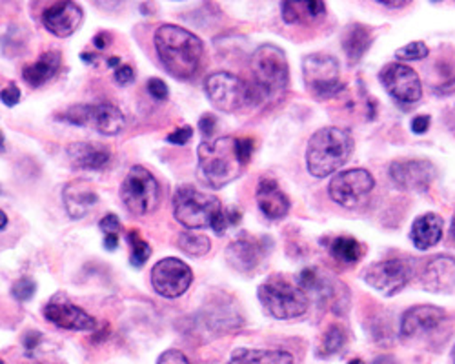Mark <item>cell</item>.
I'll return each instance as SVG.
<instances>
[{"label":"cell","instance_id":"41","mask_svg":"<svg viewBox=\"0 0 455 364\" xmlns=\"http://www.w3.org/2000/svg\"><path fill=\"white\" fill-rule=\"evenodd\" d=\"M133 79H135V71H133L132 66H121V67H117V71H116V81H117L121 86H126V84L133 83Z\"/></svg>","mask_w":455,"mask_h":364},{"label":"cell","instance_id":"52","mask_svg":"<svg viewBox=\"0 0 455 364\" xmlns=\"http://www.w3.org/2000/svg\"><path fill=\"white\" fill-rule=\"evenodd\" d=\"M6 150V140H4V135L3 131H0V154H3Z\"/></svg>","mask_w":455,"mask_h":364},{"label":"cell","instance_id":"30","mask_svg":"<svg viewBox=\"0 0 455 364\" xmlns=\"http://www.w3.org/2000/svg\"><path fill=\"white\" fill-rule=\"evenodd\" d=\"M333 259L343 265H355L363 259L364 246L354 237H335L330 244Z\"/></svg>","mask_w":455,"mask_h":364},{"label":"cell","instance_id":"49","mask_svg":"<svg viewBox=\"0 0 455 364\" xmlns=\"http://www.w3.org/2000/svg\"><path fill=\"white\" fill-rule=\"evenodd\" d=\"M451 91H455V81H451V83L441 86V90H437V93H441V95H448Z\"/></svg>","mask_w":455,"mask_h":364},{"label":"cell","instance_id":"43","mask_svg":"<svg viewBox=\"0 0 455 364\" xmlns=\"http://www.w3.org/2000/svg\"><path fill=\"white\" fill-rule=\"evenodd\" d=\"M215 126H217V119L212 115V114H206L201 117L199 121V130L204 133V135H212L215 131Z\"/></svg>","mask_w":455,"mask_h":364},{"label":"cell","instance_id":"31","mask_svg":"<svg viewBox=\"0 0 455 364\" xmlns=\"http://www.w3.org/2000/svg\"><path fill=\"white\" fill-rule=\"evenodd\" d=\"M177 244L179 249L189 255V257H203V255H206L212 249V241L201 233H180Z\"/></svg>","mask_w":455,"mask_h":364},{"label":"cell","instance_id":"47","mask_svg":"<svg viewBox=\"0 0 455 364\" xmlns=\"http://www.w3.org/2000/svg\"><path fill=\"white\" fill-rule=\"evenodd\" d=\"M117 246H119V235H113V233L104 235V248H106V249L113 251Z\"/></svg>","mask_w":455,"mask_h":364},{"label":"cell","instance_id":"42","mask_svg":"<svg viewBox=\"0 0 455 364\" xmlns=\"http://www.w3.org/2000/svg\"><path fill=\"white\" fill-rule=\"evenodd\" d=\"M253 154V140L251 138H239V155L244 164L250 162Z\"/></svg>","mask_w":455,"mask_h":364},{"label":"cell","instance_id":"58","mask_svg":"<svg viewBox=\"0 0 455 364\" xmlns=\"http://www.w3.org/2000/svg\"><path fill=\"white\" fill-rule=\"evenodd\" d=\"M0 364H4V360H3V359H0Z\"/></svg>","mask_w":455,"mask_h":364},{"label":"cell","instance_id":"22","mask_svg":"<svg viewBox=\"0 0 455 364\" xmlns=\"http://www.w3.org/2000/svg\"><path fill=\"white\" fill-rule=\"evenodd\" d=\"M421 281L432 294H448L455 288V259L450 255H437L425 266Z\"/></svg>","mask_w":455,"mask_h":364},{"label":"cell","instance_id":"28","mask_svg":"<svg viewBox=\"0 0 455 364\" xmlns=\"http://www.w3.org/2000/svg\"><path fill=\"white\" fill-rule=\"evenodd\" d=\"M232 364H293V355L283 350L237 348L232 353Z\"/></svg>","mask_w":455,"mask_h":364},{"label":"cell","instance_id":"10","mask_svg":"<svg viewBox=\"0 0 455 364\" xmlns=\"http://www.w3.org/2000/svg\"><path fill=\"white\" fill-rule=\"evenodd\" d=\"M375 188V178L370 171L363 168L339 171L333 175L328 185V194L333 202L347 210L359 208L368 201Z\"/></svg>","mask_w":455,"mask_h":364},{"label":"cell","instance_id":"50","mask_svg":"<svg viewBox=\"0 0 455 364\" xmlns=\"http://www.w3.org/2000/svg\"><path fill=\"white\" fill-rule=\"evenodd\" d=\"M8 226V215L0 210V230H4Z\"/></svg>","mask_w":455,"mask_h":364},{"label":"cell","instance_id":"39","mask_svg":"<svg viewBox=\"0 0 455 364\" xmlns=\"http://www.w3.org/2000/svg\"><path fill=\"white\" fill-rule=\"evenodd\" d=\"M192 137H194V130L189 128V126H184V128H179V130L172 131V133L166 137V140L172 142V144H177V146H184Z\"/></svg>","mask_w":455,"mask_h":364},{"label":"cell","instance_id":"16","mask_svg":"<svg viewBox=\"0 0 455 364\" xmlns=\"http://www.w3.org/2000/svg\"><path fill=\"white\" fill-rule=\"evenodd\" d=\"M435 175V166L425 159L395 161L390 166V178L394 185L406 192H427Z\"/></svg>","mask_w":455,"mask_h":364},{"label":"cell","instance_id":"57","mask_svg":"<svg viewBox=\"0 0 455 364\" xmlns=\"http://www.w3.org/2000/svg\"><path fill=\"white\" fill-rule=\"evenodd\" d=\"M451 359H453V364H455V346H453V352H451Z\"/></svg>","mask_w":455,"mask_h":364},{"label":"cell","instance_id":"32","mask_svg":"<svg viewBox=\"0 0 455 364\" xmlns=\"http://www.w3.org/2000/svg\"><path fill=\"white\" fill-rule=\"evenodd\" d=\"M347 346V332L343 326L339 324H333L330 326L324 337H323V343H321V348H319V355L321 357H330V355H335L339 353L340 350H343Z\"/></svg>","mask_w":455,"mask_h":364},{"label":"cell","instance_id":"34","mask_svg":"<svg viewBox=\"0 0 455 364\" xmlns=\"http://www.w3.org/2000/svg\"><path fill=\"white\" fill-rule=\"evenodd\" d=\"M428 53H430V50L423 41H415V43H410L404 48L397 50L395 55L403 60H423L428 57Z\"/></svg>","mask_w":455,"mask_h":364},{"label":"cell","instance_id":"3","mask_svg":"<svg viewBox=\"0 0 455 364\" xmlns=\"http://www.w3.org/2000/svg\"><path fill=\"white\" fill-rule=\"evenodd\" d=\"M251 95L255 102H279L290 84L286 53L274 44L259 46L251 55Z\"/></svg>","mask_w":455,"mask_h":364},{"label":"cell","instance_id":"21","mask_svg":"<svg viewBox=\"0 0 455 364\" xmlns=\"http://www.w3.org/2000/svg\"><path fill=\"white\" fill-rule=\"evenodd\" d=\"M62 201L68 215L71 218H83L86 217L92 208L99 202L95 188L84 178L71 180L62 190Z\"/></svg>","mask_w":455,"mask_h":364},{"label":"cell","instance_id":"12","mask_svg":"<svg viewBox=\"0 0 455 364\" xmlns=\"http://www.w3.org/2000/svg\"><path fill=\"white\" fill-rule=\"evenodd\" d=\"M297 286L305 291L308 299H314L321 305H330L331 310L339 315L347 313L348 288L340 281H333L317 270H305L300 272Z\"/></svg>","mask_w":455,"mask_h":364},{"label":"cell","instance_id":"11","mask_svg":"<svg viewBox=\"0 0 455 364\" xmlns=\"http://www.w3.org/2000/svg\"><path fill=\"white\" fill-rule=\"evenodd\" d=\"M302 79L307 88L319 99H330L343 88L340 67L335 57L324 53H312L302 60Z\"/></svg>","mask_w":455,"mask_h":364},{"label":"cell","instance_id":"40","mask_svg":"<svg viewBox=\"0 0 455 364\" xmlns=\"http://www.w3.org/2000/svg\"><path fill=\"white\" fill-rule=\"evenodd\" d=\"M0 100H3L8 107H13L20 100V90L15 84L4 88L3 91H0Z\"/></svg>","mask_w":455,"mask_h":364},{"label":"cell","instance_id":"1","mask_svg":"<svg viewBox=\"0 0 455 364\" xmlns=\"http://www.w3.org/2000/svg\"><path fill=\"white\" fill-rule=\"evenodd\" d=\"M156 50L170 75L180 81L192 79L204 53L203 41L192 31L175 24H164L156 31Z\"/></svg>","mask_w":455,"mask_h":364},{"label":"cell","instance_id":"46","mask_svg":"<svg viewBox=\"0 0 455 364\" xmlns=\"http://www.w3.org/2000/svg\"><path fill=\"white\" fill-rule=\"evenodd\" d=\"M109 41H111V35L106 33V31H102V33H99V35L95 36L93 44H95L99 50H104V48L109 46Z\"/></svg>","mask_w":455,"mask_h":364},{"label":"cell","instance_id":"27","mask_svg":"<svg viewBox=\"0 0 455 364\" xmlns=\"http://www.w3.org/2000/svg\"><path fill=\"white\" fill-rule=\"evenodd\" d=\"M371 31L370 28L363 26V24H352L348 26V29L345 31V36H343V48H345V53L347 57L350 59V62H359L364 53L370 50L371 46Z\"/></svg>","mask_w":455,"mask_h":364},{"label":"cell","instance_id":"53","mask_svg":"<svg viewBox=\"0 0 455 364\" xmlns=\"http://www.w3.org/2000/svg\"><path fill=\"white\" fill-rule=\"evenodd\" d=\"M119 64H121V59H119V57H111V59L108 60V66H111V67H113V66H119Z\"/></svg>","mask_w":455,"mask_h":364},{"label":"cell","instance_id":"36","mask_svg":"<svg viewBox=\"0 0 455 364\" xmlns=\"http://www.w3.org/2000/svg\"><path fill=\"white\" fill-rule=\"evenodd\" d=\"M99 228L102 230V233L104 235H109V233H113V235H119V232H121V221H119V217L117 215H113V213H109V215H106L102 221H100V225H99Z\"/></svg>","mask_w":455,"mask_h":364},{"label":"cell","instance_id":"2","mask_svg":"<svg viewBox=\"0 0 455 364\" xmlns=\"http://www.w3.org/2000/svg\"><path fill=\"white\" fill-rule=\"evenodd\" d=\"M197 178L212 190H220L234 182L246 166L239 155V138L219 137L204 140L197 150Z\"/></svg>","mask_w":455,"mask_h":364},{"label":"cell","instance_id":"20","mask_svg":"<svg viewBox=\"0 0 455 364\" xmlns=\"http://www.w3.org/2000/svg\"><path fill=\"white\" fill-rule=\"evenodd\" d=\"M44 317L69 332H92L95 330V319L86 313L83 308L69 303H50L44 306Z\"/></svg>","mask_w":455,"mask_h":364},{"label":"cell","instance_id":"45","mask_svg":"<svg viewBox=\"0 0 455 364\" xmlns=\"http://www.w3.org/2000/svg\"><path fill=\"white\" fill-rule=\"evenodd\" d=\"M41 339H43L41 332H28V334L24 336V346H26V350L31 353V350H35L36 346H39Z\"/></svg>","mask_w":455,"mask_h":364},{"label":"cell","instance_id":"51","mask_svg":"<svg viewBox=\"0 0 455 364\" xmlns=\"http://www.w3.org/2000/svg\"><path fill=\"white\" fill-rule=\"evenodd\" d=\"M81 59H83L86 64H95V62H97V57H95V55H90V53H83Z\"/></svg>","mask_w":455,"mask_h":364},{"label":"cell","instance_id":"55","mask_svg":"<svg viewBox=\"0 0 455 364\" xmlns=\"http://www.w3.org/2000/svg\"><path fill=\"white\" fill-rule=\"evenodd\" d=\"M348 364H364V360H361V359H354V360H350Z\"/></svg>","mask_w":455,"mask_h":364},{"label":"cell","instance_id":"23","mask_svg":"<svg viewBox=\"0 0 455 364\" xmlns=\"http://www.w3.org/2000/svg\"><path fill=\"white\" fill-rule=\"evenodd\" d=\"M255 197L260 211L272 221L286 217L290 211V199L274 178H260Z\"/></svg>","mask_w":455,"mask_h":364},{"label":"cell","instance_id":"9","mask_svg":"<svg viewBox=\"0 0 455 364\" xmlns=\"http://www.w3.org/2000/svg\"><path fill=\"white\" fill-rule=\"evenodd\" d=\"M210 102L224 114H235L253 100L251 86L228 71H217L204 81Z\"/></svg>","mask_w":455,"mask_h":364},{"label":"cell","instance_id":"56","mask_svg":"<svg viewBox=\"0 0 455 364\" xmlns=\"http://www.w3.org/2000/svg\"><path fill=\"white\" fill-rule=\"evenodd\" d=\"M451 232H453V235H455V215H453V218H451Z\"/></svg>","mask_w":455,"mask_h":364},{"label":"cell","instance_id":"38","mask_svg":"<svg viewBox=\"0 0 455 364\" xmlns=\"http://www.w3.org/2000/svg\"><path fill=\"white\" fill-rule=\"evenodd\" d=\"M157 364H192V362L188 360V357L180 350H166L159 357Z\"/></svg>","mask_w":455,"mask_h":364},{"label":"cell","instance_id":"6","mask_svg":"<svg viewBox=\"0 0 455 364\" xmlns=\"http://www.w3.org/2000/svg\"><path fill=\"white\" fill-rule=\"evenodd\" d=\"M217 197L192 186H180L173 197V215L188 230L212 228L215 217L222 211Z\"/></svg>","mask_w":455,"mask_h":364},{"label":"cell","instance_id":"37","mask_svg":"<svg viewBox=\"0 0 455 364\" xmlns=\"http://www.w3.org/2000/svg\"><path fill=\"white\" fill-rule=\"evenodd\" d=\"M148 93L156 100H166L168 99V86L161 79H149L148 81Z\"/></svg>","mask_w":455,"mask_h":364},{"label":"cell","instance_id":"33","mask_svg":"<svg viewBox=\"0 0 455 364\" xmlns=\"http://www.w3.org/2000/svg\"><path fill=\"white\" fill-rule=\"evenodd\" d=\"M128 241H130V246H132V265L135 268H142L144 263L149 259L151 246L140 237L139 232H130Z\"/></svg>","mask_w":455,"mask_h":364},{"label":"cell","instance_id":"18","mask_svg":"<svg viewBox=\"0 0 455 364\" xmlns=\"http://www.w3.org/2000/svg\"><path fill=\"white\" fill-rule=\"evenodd\" d=\"M264 255H267V239H239L226 248V263L241 273L253 272Z\"/></svg>","mask_w":455,"mask_h":364},{"label":"cell","instance_id":"25","mask_svg":"<svg viewBox=\"0 0 455 364\" xmlns=\"http://www.w3.org/2000/svg\"><path fill=\"white\" fill-rule=\"evenodd\" d=\"M410 237L417 249H428L435 246L443 237V218L437 213H425L417 217L411 225Z\"/></svg>","mask_w":455,"mask_h":364},{"label":"cell","instance_id":"19","mask_svg":"<svg viewBox=\"0 0 455 364\" xmlns=\"http://www.w3.org/2000/svg\"><path fill=\"white\" fill-rule=\"evenodd\" d=\"M81 22H83V8L79 4L69 3V0L50 6L43 15L44 28L52 35L59 36V39H66V36L73 35L79 29Z\"/></svg>","mask_w":455,"mask_h":364},{"label":"cell","instance_id":"5","mask_svg":"<svg viewBox=\"0 0 455 364\" xmlns=\"http://www.w3.org/2000/svg\"><path fill=\"white\" fill-rule=\"evenodd\" d=\"M259 301L275 319H297L308 312L310 299L297 284L281 275L270 277L259 286Z\"/></svg>","mask_w":455,"mask_h":364},{"label":"cell","instance_id":"48","mask_svg":"<svg viewBox=\"0 0 455 364\" xmlns=\"http://www.w3.org/2000/svg\"><path fill=\"white\" fill-rule=\"evenodd\" d=\"M377 4L387 6V8H394V10H399V8L408 6V3H387V0H377Z\"/></svg>","mask_w":455,"mask_h":364},{"label":"cell","instance_id":"24","mask_svg":"<svg viewBox=\"0 0 455 364\" xmlns=\"http://www.w3.org/2000/svg\"><path fill=\"white\" fill-rule=\"evenodd\" d=\"M66 155L73 168L79 170H102L109 162V150L100 144L73 142L68 146Z\"/></svg>","mask_w":455,"mask_h":364},{"label":"cell","instance_id":"8","mask_svg":"<svg viewBox=\"0 0 455 364\" xmlns=\"http://www.w3.org/2000/svg\"><path fill=\"white\" fill-rule=\"evenodd\" d=\"M60 119L68 124L92 128L109 137L121 133L126 124V119L121 109L116 104H109V102L71 106L60 115Z\"/></svg>","mask_w":455,"mask_h":364},{"label":"cell","instance_id":"13","mask_svg":"<svg viewBox=\"0 0 455 364\" xmlns=\"http://www.w3.org/2000/svg\"><path fill=\"white\" fill-rule=\"evenodd\" d=\"M379 81L383 83L388 95L401 106H413L423 97L421 79L417 71L401 62L387 64L381 73H379Z\"/></svg>","mask_w":455,"mask_h":364},{"label":"cell","instance_id":"17","mask_svg":"<svg viewBox=\"0 0 455 364\" xmlns=\"http://www.w3.org/2000/svg\"><path fill=\"white\" fill-rule=\"evenodd\" d=\"M446 320V312L434 305H419L404 312L401 319V337L410 341L423 337Z\"/></svg>","mask_w":455,"mask_h":364},{"label":"cell","instance_id":"15","mask_svg":"<svg viewBox=\"0 0 455 364\" xmlns=\"http://www.w3.org/2000/svg\"><path fill=\"white\" fill-rule=\"evenodd\" d=\"M194 282V272L177 257L161 259L151 268V286L166 299L180 297Z\"/></svg>","mask_w":455,"mask_h":364},{"label":"cell","instance_id":"26","mask_svg":"<svg viewBox=\"0 0 455 364\" xmlns=\"http://www.w3.org/2000/svg\"><path fill=\"white\" fill-rule=\"evenodd\" d=\"M60 53L59 51H48V53H43L39 57V60L26 66L22 69V77L24 81L33 86V88H39L43 84H46L55 73L59 71L60 67Z\"/></svg>","mask_w":455,"mask_h":364},{"label":"cell","instance_id":"54","mask_svg":"<svg viewBox=\"0 0 455 364\" xmlns=\"http://www.w3.org/2000/svg\"><path fill=\"white\" fill-rule=\"evenodd\" d=\"M373 364H394V362H392V359H388V357H383V359H377Z\"/></svg>","mask_w":455,"mask_h":364},{"label":"cell","instance_id":"44","mask_svg":"<svg viewBox=\"0 0 455 364\" xmlns=\"http://www.w3.org/2000/svg\"><path fill=\"white\" fill-rule=\"evenodd\" d=\"M428 128H430V117H428V115H419V117H415V119L411 121V130H413V133H417V135L425 133Z\"/></svg>","mask_w":455,"mask_h":364},{"label":"cell","instance_id":"4","mask_svg":"<svg viewBox=\"0 0 455 364\" xmlns=\"http://www.w3.org/2000/svg\"><path fill=\"white\" fill-rule=\"evenodd\" d=\"M354 152V137L348 130L328 126L312 135L307 148L310 175L324 178L343 168Z\"/></svg>","mask_w":455,"mask_h":364},{"label":"cell","instance_id":"14","mask_svg":"<svg viewBox=\"0 0 455 364\" xmlns=\"http://www.w3.org/2000/svg\"><path fill=\"white\" fill-rule=\"evenodd\" d=\"M413 266L403 259H388L370 265L364 270V281L379 294L394 297L411 281Z\"/></svg>","mask_w":455,"mask_h":364},{"label":"cell","instance_id":"35","mask_svg":"<svg viewBox=\"0 0 455 364\" xmlns=\"http://www.w3.org/2000/svg\"><path fill=\"white\" fill-rule=\"evenodd\" d=\"M35 289H36V284H35V281L33 279H29V277H22V279H19L15 284H13V288H12V294H13V297L17 299V301H29L33 296H35Z\"/></svg>","mask_w":455,"mask_h":364},{"label":"cell","instance_id":"29","mask_svg":"<svg viewBox=\"0 0 455 364\" xmlns=\"http://www.w3.org/2000/svg\"><path fill=\"white\" fill-rule=\"evenodd\" d=\"M283 19L288 24H308L321 19L326 13L323 3H283Z\"/></svg>","mask_w":455,"mask_h":364},{"label":"cell","instance_id":"7","mask_svg":"<svg viewBox=\"0 0 455 364\" xmlns=\"http://www.w3.org/2000/svg\"><path fill=\"white\" fill-rule=\"evenodd\" d=\"M121 199L132 215L144 217L157 210L161 202V186L146 168L135 166L128 171L123 182Z\"/></svg>","mask_w":455,"mask_h":364}]
</instances>
